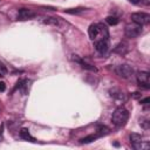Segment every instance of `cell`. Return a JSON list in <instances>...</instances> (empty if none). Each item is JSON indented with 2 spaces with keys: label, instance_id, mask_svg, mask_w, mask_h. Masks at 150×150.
<instances>
[{
  "label": "cell",
  "instance_id": "8fae6325",
  "mask_svg": "<svg viewBox=\"0 0 150 150\" xmlns=\"http://www.w3.org/2000/svg\"><path fill=\"white\" fill-rule=\"evenodd\" d=\"M88 34H89V38L90 40H95L98 34H100V27H98V23H91L88 28Z\"/></svg>",
  "mask_w": 150,
  "mask_h": 150
},
{
  "label": "cell",
  "instance_id": "603a6c76",
  "mask_svg": "<svg viewBox=\"0 0 150 150\" xmlns=\"http://www.w3.org/2000/svg\"><path fill=\"white\" fill-rule=\"evenodd\" d=\"M150 102V98L149 97H146V98H144V100H141V103L142 104H148Z\"/></svg>",
  "mask_w": 150,
  "mask_h": 150
},
{
  "label": "cell",
  "instance_id": "8992f818",
  "mask_svg": "<svg viewBox=\"0 0 150 150\" xmlns=\"http://www.w3.org/2000/svg\"><path fill=\"white\" fill-rule=\"evenodd\" d=\"M136 80L139 87L144 88V89H149L150 88V75L148 71H138L136 75Z\"/></svg>",
  "mask_w": 150,
  "mask_h": 150
},
{
  "label": "cell",
  "instance_id": "ffe728a7",
  "mask_svg": "<svg viewBox=\"0 0 150 150\" xmlns=\"http://www.w3.org/2000/svg\"><path fill=\"white\" fill-rule=\"evenodd\" d=\"M83 8H75V9H67L66 12L67 13H70V14H74V13H79V12H82Z\"/></svg>",
  "mask_w": 150,
  "mask_h": 150
},
{
  "label": "cell",
  "instance_id": "7a4b0ae2",
  "mask_svg": "<svg viewBox=\"0 0 150 150\" xmlns=\"http://www.w3.org/2000/svg\"><path fill=\"white\" fill-rule=\"evenodd\" d=\"M130 143H131L132 148L136 150H148L150 148L149 141H145L143 138V136H141L138 134H131L130 135Z\"/></svg>",
  "mask_w": 150,
  "mask_h": 150
},
{
  "label": "cell",
  "instance_id": "30bf717a",
  "mask_svg": "<svg viewBox=\"0 0 150 150\" xmlns=\"http://www.w3.org/2000/svg\"><path fill=\"white\" fill-rule=\"evenodd\" d=\"M71 60H74V61L77 62L79 64H81V67H82L83 69H87V70H90V71H97V68H96V67H94L93 64H89V63L84 62V61L81 60L77 55H71Z\"/></svg>",
  "mask_w": 150,
  "mask_h": 150
},
{
  "label": "cell",
  "instance_id": "5bb4252c",
  "mask_svg": "<svg viewBox=\"0 0 150 150\" xmlns=\"http://www.w3.org/2000/svg\"><path fill=\"white\" fill-rule=\"evenodd\" d=\"M20 137L22 138V139H25V141H29V142H35V138L29 134V131H28V129H26V128H22L21 130H20Z\"/></svg>",
  "mask_w": 150,
  "mask_h": 150
},
{
  "label": "cell",
  "instance_id": "6da1fadb",
  "mask_svg": "<svg viewBox=\"0 0 150 150\" xmlns=\"http://www.w3.org/2000/svg\"><path fill=\"white\" fill-rule=\"evenodd\" d=\"M129 118V111L123 108V107H118L114 112H112V116H111V121L117 127H122L125 124V122L128 121Z\"/></svg>",
  "mask_w": 150,
  "mask_h": 150
},
{
  "label": "cell",
  "instance_id": "7c38bea8",
  "mask_svg": "<svg viewBox=\"0 0 150 150\" xmlns=\"http://www.w3.org/2000/svg\"><path fill=\"white\" fill-rule=\"evenodd\" d=\"M28 87H29L28 80H26V79L20 80V81H18V83H16V89H19L23 95H26V94L28 93Z\"/></svg>",
  "mask_w": 150,
  "mask_h": 150
},
{
  "label": "cell",
  "instance_id": "44dd1931",
  "mask_svg": "<svg viewBox=\"0 0 150 150\" xmlns=\"http://www.w3.org/2000/svg\"><path fill=\"white\" fill-rule=\"evenodd\" d=\"M141 124H142V127H143L144 129H148V128H149V121H148V120L142 121V122H141Z\"/></svg>",
  "mask_w": 150,
  "mask_h": 150
},
{
  "label": "cell",
  "instance_id": "ba28073f",
  "mask_svg": "<svg viewBox=\"0 0 150 150\" xmlns=\"http://www.w3.org/2000/svg\"><path fill=\"white\" fill-rule=\"evenodd\" d=\"M108 48H109V45H108V40H105V39H101L95 42V49L100 54H105Z\"/></svg>",
  "mask_w": 150,
  "mask_h": 150
},
{
  "label": "cell",
  "instance_id": "ac0fdd59",
  "mask_svg": "<svg viewBox=\"0 0 150 150\" xmlns=\"http://www.w3.org/2000/svg\"><path fill=\"white\" fill-rule=\"evenodd\" d=\"M105 21H107V23L110 25V26H115V25L118 23V19H117L116 16H107V18H105Z\"/></svg>",
  "mask_w": 150,
  "mask_h": 150
},
{
  "label": "cell",
  "instance_id": "5b68a950",
  "mask_svg": "<svg viewBox=\"0 0 150 150\" xmlns=\"http://www.w3.org/2000/svg\"><path fill=\"white\" fill-rule=\"evenodd\" d=\"M115 71H116V74H117L120 77H122V79H130V77L132 76V74H134L132 67L129 66V64H127V63H123V64L117 66L116 69H115Z\"/></svg>",
  "mask_w": 150,
  "mask_h": 150
},
{
  "label": "cell",
  "instance_id": "9c48e42d",
  "mask_svg": "<svg viewBox=\"0 0 150 150\" xmlns=\"http://www.w3.org/2000/svg\"><path fill=\"white\" fill-rule=\"evenodd\" d=\"M109 93H110V96H111L112 98H115L116 101H118V102H125V101H127V96H125V94L122 93V91H121L120 89H117V88H112V89H110Z\"/></svg>",
  "mask_w": 150,
  "mask_h": 150
},
{
  "label": "cell",
  "instance_id": "7402d4cb",
  "mask_svg": "<svg viewBox=\"0 0 150 150\" xmlns=\"http://www.w3.org/2000/svg\"><path fill=\"white\" fill-rule=\"evenodd\" d=\"M6 90V84L5 82H0V91H5Z\"/></svg>",
  "mask_w": 150,
  "mask_h": 150
},
{
  "label": "cell",
  "instance_id": "9a60e30c",
  "mask_svg": "<svg viewBox=\"0 0 150 150\" xmlns=\"http://www.w3.org/2000/svg\"><path fill=\"white\" fill-rule=\"evenodd\" d=\"M96 134H97L98 136L107 135V134H109V128L105 127V125H97V128H96Z\"/></svg>",
  "mask_w": 150,
  "mask_h": 150
},
{
  "label": "cell",
  "instance_id": "52a82bcc",
  "mask_svg": "<svg viewBox=\"0 0 150 150\" xmlns=\"http://www.w3.org/2000/svg\"><path fill=\"white\" fill-rule=\"evenodd\" d=\"M36 15V13L29 8H21L19 9V13H18V19L19 20H28V19H32Z\"/></svg>",
  "mask_w": 150,
  "mask_h": 150
},
{
  "label": "cell",
  "instance_id": "e0dca14e",
  "mask_svg": "<svg viewBox=\"0 0 150 150\" xmlns=\"http://www.w3.org/2000/svg\"><path fill=\"white\" fill-rule=\"evenodd\" d=\"M43 23L46 25H53V26H57L59 25V20L56 18H46L43 20Z\"/></svg>",
  "mask_w": 150,
  "mask_h": 150
},
{
  "label": "cell",
  "instance_id": "cb8c5ba5",
  "mask_svg": "<svg viewBox=\"0 0 150 150\" xmlns=\"http://www.w3.org/2000/svg\"><path fill=\"white\" fill-rule=\"evenodd\" d=\"M130 1H131L132 4H135V5H136V4H139V0H130Z\"/></svg>",
  "mask_w": 150,
  "mask_h": 150
},
{
  "label": "cell",
  "instance_id": "4fadbf2b",
  "mask_svg": "<svg viewBox=\"0 0 150 150\" xmlns=\"http://www.w3.org/2000/svg\"><path fill=\"white\" fill-rule=\"evenodd\" d=\"M128 50H129V47H128V45L125 42H120L114 48V52L117 53V54H120V55H124L125 53H128Z\"/></svg>",
  "mask_w": 150,
  "mask_h": 150
},
{
  "label": "cell",
  "instance_id": "2e32d148",
  "mask_svg": "<svg viewBox=\"0 0 150 150\" xmlns=\"http://www.w3.org/2000/svg\"><path fill=\"white\" fill-rule=\"evenodd\" d=\"M97 137H98V135H97V134H95V135L93 134V135H89V136H86V137L81 138L80 141H81V143H90V142L95 141Z\"/></svg>",
  "mask_w": 150,
  "mask_h": 150
},
{
  "label": "cell",
  "instance_id": "277c9868",
  "mask_svg": "<svg viewBox=\"0 0 150 150\" xmlns=\"http://www.w3.org/2000/svg\"><path fill=\"white\" fill-rule=\"evenodd\" d=\"M130 18H131L132 22H135V23H137L139 26H144V25H149L150 23V15L148 13H144V12L132 13Z\"/></svg>",
  "mask_w": 150,
  "mask_h": 150
},
{
  "label": "cell",
  "instance_id": "3957f363",
  "mask_svg": "<svg viewBox=\"0 0 150 150\" xmlns=\"http://www.w3.org/2000/svg\"><path fill=\"white\" fill-rule=\"evenodd\" d=\"M143 29H142V26L137 25V23H129L125 26L124 28V34L127 38H130V39H134V38H137L142 34Z\"/></svg>",
  "mask_w": 150,
  "mask_h": 150
},
{
  "label": "cell",
  "instance_id": "d6986e66",
  "mask_svg": "<svg viewBox=\"0 0 150 150\" xmlns=\"http://www.w3.org/2000/svg\"><path fill=\"white\" fill-rule=\"evenodd\" d=\"M6 74H7V68H6V66L0 62V77H1V76H5Z\"/></svg>",
  "mask_w": 150,
  "mask_h": 150
}]
</instances>
